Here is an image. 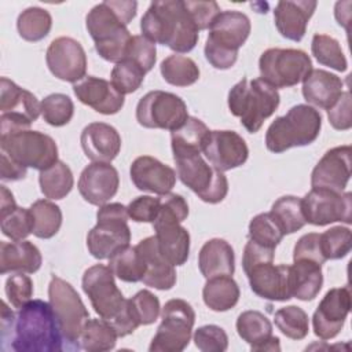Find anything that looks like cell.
I'll use <instances>...</instances> for the list:
<instances>
[{"label": "cell", "instance_id": "cell-33", "mask_svg": "<svg viewBox=\"0 0 352 352\" xmlns=\"http://www.w3.org/2000/svg\"><path fill=\"white\" fill-rule=\"evenodd\" d=\"M323 286L322 264L309 260H297L289 265V289L292 297L312 301Z\"/></svg>", "mask_w": 352, "mask_h": 352}, {"label": "cell", "instance_id": "cell-55", "mask_svg": "<svg viewBox=\"0 0 352 352\" xmlns=\"http://www.w3.org/2000/svg\"><path fill=\"white\" fill-rule=\"evenodd\" d=\"M187 11L190 12L198 30L209 29L213 19L221 12L216 1H184Z\"/></svg>", "mask_w": 352, "mask_h": 352}, {"label": "cell", "instance_id": "cell-40", "mask_svg": "<svg viewBox=\"0 0 352 352\" xmlns=\"http://www.w3.org/2000/svg\"><path fill=\"white\" fill-rule=\"evenodd\" d=\"M33 217V234L41 239H50L58 234L62 226L60 208L48 201L37 199L29 208Z\"/></svg>", "mask_w": 352, "mask_h": 352}, {"label": "cell", "instance_id": "cell-31", "mask_svg": "<svg viewBox=\"0 0 352 352\" xmlns=\"http://www.w3.org/2000/svg\"><path fill=\"white\" fill-rule=\"evenodd\" d=\"M43 263L41 253L30 241L0 242V274H34Z\"/></svg>", "mask_w": 352, "mask_h": 352}, {"label": "cell", "instance_id": "cell-8", "mask_svg": "<svg viewBox=\"0 0 352 352\" xmlns=\"http://www.w3.org/2000/svg\"><path fill=\"white\" fill-rule=\"evenodd\" d=\"M128 210L120 202L104 204L96 212V226L87 235V248L98 260L110 258L131 242Z\"/></svg>", "mask_w": 352, "mask_h": 352}, {"label": "cell", "instance_id": "cell-42", "mask_svg": "<svg viewBox=\"0 0 352 352\" xmlns=\"http://www.w3.org/2000/svg\"><path fill=\"white\" fill-rule=\"evenodd\" d=\"M52 28L51 14L41 7H29L23 10L16 19L19 36L26 41H40L48 36Z\"/></svg>", "mask_w": 352, "mask_h": 352}, {"label": "cell", "instance_id": "cell-32", "mask_svg": "<svg viewBox=\"0 0 352 352\" xmlns=\"http://www.w3.org/2000/svg\"><path fill=\"white\" fill-rule=\"evenodd\" d=\"M201 274L209 279L217 275H231L235 271V254L232 246L220 238L204 243L198 254Z\"/></svg>", "mask_w": 352, "mask_h": 352}, {"label": "cell", "instance_id": "cell-47", "mask_svg": "<svg viewBox=\"0 0 352 352\" xmlns=\"http://www.w3.org/2000/svg\"><path fill=\"white\" fill-rule=\"evenodd\" d=\"M283 236L282 230L270 212L254 216L249 223V239L261 246L275 249Z\"/></svg>", "mask_w": 352, "mask_h": 352}, {"label": "cell", "instance_id": "cell-6", "mask_svg": "<svg viewBox=\"0 0 352 352\" xmlns=\"http://www.w3.org/2000/svg\"><path fill=\"white\" fill-rule=\"evenodd\" d=\"M280 102L275 87L263 78H242L228 92V109L249 133H256Z\"/></svg>", "mask_w": 352, "mask_h": 352}, {"label": "cell", "instance_id": "cell-34", "mask_svg": "<svg viewBox=\"0 0 352 352\" xmlns=\"http://www.w3.org/2000/svg\"><path fill=\"white\" fill-rule=\"evenodd\" d=\"M239 286L231 275L209 278L202 289L205 305L214 312H224L234 308L239 300Z\"/></svg>", "mask_w": 352, "mask_h": 352}, {"label": "cell", "instance_id": "cell-37", "mask_svg": "<svg viewBox=\"0 0 352 352\" xmlns=\"http://www.w3.org/2000/svg\"><path fill=\"white\" fill-rule=\"evenodd\" d=\"M162 78L175 87H188L198 81L199 67L188 56L173 54L166 56L160 66Z\"/></svg>", "mask_w": 352, "mask_h": 352}, {"label": "cell", "instance_id": "cell-10", "mask_svg": "<svg viewBox=\"0 0 352 352\" xmlns=\"http://www.w3.org/2000/svg\"><path fill=\"white\" fill-rule=\"evenodd\" d=\"M0 150L25 168L44 170L58 162L55 140L40 131L19 129L0 133Z\"/></svg>", "mask_w": 352, "mask_h": 352}, {"label": "cell", "instance_id": "cell-16", "mask_svg": "<svg viewBox=\"0 0 352 352\" xmlns=\"http://www.w3.org/2000/svg\"><path fill=\"white\" fill-rule=\"evenodd\" d=\"M305 221L312 226H327L336 221L352 223V194L326 188H311L301 198Z\"/></svg>", "mask_w": 352, "mask_h": 352}, {"label": "cell", "instance_id": "cell-51", "mask_svg": "<svg viewBox=\"0 0 352 352\" xmlns=\"http://www.w3.org/2000/svg\"><path fill=\"white\" fill-rule=\"evenodd\" d=\"M124 59L132 60L147 73L154 67L157 60L155 44L142 34L132 36Z\"/></svg>", "mask_w": 352, "mask_h": 352}, {"label": "cell", "instance_id": "cell-52", "mask_svg": "<svg viewBox=\"0 0 352 352\" xmlns=\"http://www.w3.org/2000/svg\"><path fill=\"white\" fill-rule=\"evenodd\" d=\"M194 344L202 352H224L228 346V336L220 326L205 324L195 330Z\"/></svg>", "mask_w": 352, "mask_h": 352}, {"label": "cell", "instance_id": "cell-17", "mask_svg": "<svg viewBox=\"0 0 352 352\" xmlns=\"http://www.w3.org/2000/svg\"><path fill=\"white\" fill-rule=\"evenodd\" d=\"M45 62L50 72L59 80L78 82L87 73V55L82 45L72 37H58L47 48Z\"/></svg>", "mask_w": 352, "mask_h": 352}, {"label": "cell", "instance_id": "cell-61", "mask_svg": "<svg viewBox=\"0 0 352 352\" xmlns=\"http://www.w3.org/2000/svg\"><path fill=\"white\" fill-rule=\"evenodd\" d=\"M15 208H16V204L12 192L6 186H1L0 187V217L12 212Z\"/></svg>", "mask_w": 352, "mask_h": 352}, {"label": "cell", "instance_id": "cell-15", "mask_svg": "<svg viewBox=\"0 0 352 352\" xmlns=\"http://www.w3.org/2000/svg\"><path fill=\"white\" fill-rule=\"evenodd\" d=\"M0 133L29 129L41 114V103L7 77L0 80Z\"/></svg>", "mask_w": 352, "mask_h": 352}, {"label": "cell", "instance_id": "cell-14", "mask_svg": "<svg viewBox=\"0 0 352 352\" xmlns=\"http://www.w3.org/2000/svg\"><path fill=\"white\" fill-rule=\"evenodd\" d=\"M188 110L184 100L166 91H150L140 98L136 106L138 122L150 129L175 131L188 118Z\"/></svg>", "mask_w": 352, "mask_h": 352}, {"label": "cell", "instance_id": "cell-56", "mask_svg": "<svg viewBox=\"0 0 352 352\" xmlns=\"http://www.w3.org/2000/svg\"><path fill=\"white\" fill-rule=\"evenodd\" d=\"M293 260H309L319 264H323L326 260L322 254L319 245V234L309 232L302 235L294 245Z\"/></svg>", "mask_w": 352, "mask_h": 352}, {"label": "cell", "instance_id": "cell-60", "mask_svg": "<svg viewBox=\"0 0 352 352\" xmlns=\"http://www.w3.org/2000/svg\"><path fill=\"white\" fill-rule=\"evenodd\" d=\"M15 314L8 308L7 302L3 301L1 302V348H6L7 341H10L11 345V340L14 336V326H15Z\"/></svg>", "mask_w": 352, "mask_h": 352}, {"label": "cell", "instance_id": "cell-44", "mask_svg": "<svg viewBox=\"0 0 352 352\" xmlns=\"http://www.w3.org/2000/svg\"><path fill=\"white\" fill-rule=\"evenodd\" d=\"M274 320L280 333L292 340H302L309 331V318L297 305L279 308L274 315Z\"/></svg>", "mask_w": 352, "mask_h": 352}, {"label": "cell", "instance_id": "cell-46", "mask_svg": "<svg viewBox=\"0 0 352 352\" xmlns=\"http://www.w3.org/2000/svg\"><path fill=\"white\" fill-rule=\"evenodd\" d=\"M319 245L324 260L344 258L351 252V230L348 227L336 226L319 234Z\"/></svg>", "mask_w": 352, "mask_h": 352}, {"label": "cell", "instance_id": "cell-26", "mask_svg": "<svg viewBox=\"0 0 352 352\" xmlns=\"http://www.w3.org/2000/svg\"><path fill=\"white\" fill-rule=\"evenodd\" d=\"M81 147L92 162H111L121 150L118 131L106 122H91L81 132Z\"/></svg>", "mask_w": 352, "mask_h": 352}, {"label": "cell", "instance_id": "cell-3", "mask_svg": "<svg viewBox=\"0 0 352 352\" xmlns=\"http://www.w3.org/2000/svg\"><path fill=\"white\" fill-rule=\"evenodd\" d=\"M81 286L94 311L114 327L118 337L129 336L139 327L109 265L95 264L85 270Z\"/></svg>", "mask_w": 352, "mask_h": 352}, {"label": "cell", "instance_id": "cell-19", "mask_svg": "<svg viewBox=\"0 0 352 352\" xmlns=\"http://www.w3.org/2000/svg\"><path fill=\"white\" fill-rule=\"evenodd\" d=\"M202 153L210 165L220 172L243 165L249 157L245 139L235 131H209Z\"/></svg>", "mask_w": 352, "mask_h": 352}, {"label": "cell", "instance_id": "cell-27", "mask_svg": "<svg viewBox=\"0 0 352 352\" xmlns=\"http://www.w3.org/2000/svg\"><path fill=\"white\" fill-rule=\"evenodd\" d=\"M316 6L318 3L312 0L279 1L274 10V21L280 36L292 41H301Z\"/></svg>", "mask_w": 352, "mask_h": 352}, {"label": "cell", "instance_id": "cell-21", "mask_svg": "<svg viewBox=\"0 0 352 352\" xmlns=\"http://www.w3.org/2000/svg\"><path fill=\"white\" fill-rule=\"evenodd\" d=\"M179 219L161 210L153 223L161 254L175 267L183 265L190 254V234Z\"/></svg>", "mask_w": 352, "mask_h": 352}, {"label": "cell", "instance_id": "cell-39", "mask_svg": "<svg viewBox=\"0 0 352 352\" xmlns=\"http://www.w3.org/2000/svg\"><path fill=\"white\" fill-rule=\"evenodd\" d=\"M209 133L208 126L197 117H188L187 121L170 133L172 153L202 151L204 143Z\"/></svg>", "mask_w": 352, "mask_h": 352}, {"label": "cell", "instance_id": "cell-22", "mask_svg": "<svg viewBox=\"0 0 352 352\" xmlns=\"http://www.w3.org/2000/svg\"><path fill=\"white\" fill-rule=\"evenodd\" d=\"M254 294L270 301H287L292 298L289 289V265H275L274 260L258 263L245 271Z\"/></svg>", "mask_w": 352, "mask_h": 352}, {"label": "cell", "instance_id": "cell-50", "mask_svg": "<svg viewBox=\"0 0 352 352\" xmlns=\"http://www.w3.org/2000/svg\"><path fill=\"white\" fill-rule=\"evenodd\" d=\"M1 232L12 241H23L33 234V217L29 209L16 206L12 212L0 217Z\"/></svg>", "mask_w": 352, "mask_h": 352}, {"label": "cell", "instance_id": "cell-36", "mask_svg": "<svg viewBox=\"0 0 352 352\" xmlns=\"http://www.w3.org/2000/svg\"><path fill=\"white\" fill-rule=\"evenodd\" d=\"M117 333L104 319H88L80 336V348L88 352L110 351L116 346Z\"/></svg>", "mask_w": 352, "mask_h": 352}, {"label": "cell", "instance_id": "cell-7", "mask_svg": "<svg viewBox=\"0 0 352 352\" xmlns=\"http://www.w3.org/2000/svg\"><path fill=\"white\" fill-rule=\"evenodd\" d=\"M320 128L322 116L315 107L296 104L271 122L265 133V147L279 154L292 147L308 146L318 139Z\"/></svg>", "mask_w": 352, "mask_h": 352}, {"label": "cell", "instance_id": "cell-23", "mask_svg": "<svg viewBox=\"0 0 352 352\" xmlns=\"http://www.w3.org/2000/svg\"><path fill=\"white\" fill-rule=\"evenodd\" d=\"M120 176L109 162H92L87 165L78 179V191L91 205L102 206L118 191Z\"/></svg>", "mask_w": 352, "mask_h": 352}, {"label": "cell", "instance_id": "cell-28", "mask_svg": "<svg viewBox=\"0 0 352 352\" xmlns=\"http://www.w3.org/2000/svg\"><path fill=\"white\" fill-rule=\"evenodd\" d=\"M136 249L146 264V272L142 278V282L146 286L158 290L172 289L176 283L175 265H172L161 254L155 235L142 239L136 245Z\"/></svg>", "mask_w": 352, "mask_h": 352}, {"label": "cell", "instance_id": "cell-30", "mask_svg": "<svg viewBox=\"0 0 352 352\" xmlns=\"http://www.w3.org/2000/svg\"><path fill=\"white\" fill-rule=\"evenodd\" d=\"M344 88L342 80L323 69H312L302 81L304 99L320 109L329 110L341 96Z\"/></svg>", "mask_w": 352, "mask_h": 352}, {"label": "cell", "instance_id": "cell-54", "mask_svg": "<svg viewBox=\"0 0 352 352\" xmlns=\"http://www.w3.org/2000/svg\"><path fill=\"white\" fill-rule=\"evenodd\" d=\"M161 205L160 197L140 195L129 202L126 206L128 216L136 223H154L158 216Z\"/></svg>", "mask_w": 352, "mask_h": 352}, {"label": "cell", "instance_id": "cell-9", "mask_svg": "<svg viewBox=\"0 0 352 352\" xmlns=\"http://www.w3.org/2000/svg\"><path fill=\"white\" fill-rule=\"evenodd\" d=\"M177 176L198 198L206 204L221 202L228 192L224 172L209 165L198 151L173 153Z\"/></svg>", "mask_w": 352, "mask_h": 352}, {"label": "cell", "instance_id": "cell-13", "mask_svg": "<svg viewBox=\"0 0 352 352\" xmlns=\"http://www.w3.org/2000/svg\"><path fill=\"white\" fill-rule=\"evenodd\" d=\"M258 70L264 81L278 88L294 87L312 70V60L302 50L268 48L258 59Z\"/></svg>", "mask_w": 352, "mask_h": 352}, {"label": "cell", "instance_id": "cell-18", "mask_svg": "<svg viewBox=\"0 0 352 352\" xmlns=\"http://www.w3.org/2000/svg\"><path fill=\"white\" fill-rule=\"evenodd\" d=\"M351 311V292L348 286L333 287L320 300L312 316V327L322 340L334 338L345 324Z\"/></svg>", "mask_w": 352, "mask_h": 352}, {"label": "cell", "instance_id": "cell-35", "mask_svg": "<svg viewBox=\"0 0 352 352\" xmlns=\"http://www.w3.org/2000/svg\"><path fill=\"white\" fill-rule=\"evenodd\" d=\"M38 183L45 198L62 199L72 191L74 177L70 168L63 161H58L52 166L40 170Z\"/></svg>", "mask_w": 352, "mask_h": 352}, {"label": "cell", "instance_id": "cell-25", "mask_svg": "<svg viewBox=\"0 0 352 352\" xmlns=\"http://www.w3.org/2000/svg\"><path fill=\"white\" fill-rule=\"evenodd\" d=\"M129 175L138 190L157 195L170 192L176 183L175 169L150 155L138 157L131 164Z\"/></svg>", "mask_w": 352, "mask_h": 352}, {"label": "cell", "instance_id": "cell-2", "mask_svg": "<svg viewBox=\"0 0 352 352\" xmlns=\"http://www.w3.org/2000/svg\"><path fill=\"white\" fill-rule=\"evenodd\" d=\"M142 36L177 54L190 52L198 43V28L184 0L153 1L140 19Z\"/></svg>", "mask_w": 352, "mask_h": 352}, {"label": "cell", "instance_id": "cell-38", "mask_svg": "<svg viewBox=\"0 0 352 352\" xmlns=\"http://www.w3.org/2000/svg\"><path fill=\"white\" fill-rule=\"evenodd\" d=\"M270 214L274 217L283 235L293 234L307 224L301 208V198L296 195H283L278 198L272 204Z\"/></svg>", "mask_w": 352, "mask_h": 352}, {"label": "cell", "instance_id": "cell-43", "mask_svg": "<svg viewBox=\"0 0 352 352\" xmlns=\"http://www.w3.org/2000/svg\"><path fill=\"white\" fill-rule=\"evenodd\" d=\"M311 52L323 66H329L337 72H345L348 67V62L340 47V43L329 34L316 33L312 37Z\"/></svg>", "mask_w": 352, "mask_h": 352}, {"label": "cell", "instance_id": "cell-11", "mask_svg": "<svg viewBox=\"0 0 352 352\" xmlns=\"http://www.w3.org/2000/svg\"><path fill=\"white\" fill-rule=\"evenodd\" d=\"M50 304L56 315L63 341L69 349H80V336L89 312L76 289L65 279L52 275L48 285Z\"/></svg>", "mask_w": 352, "mask_h": 352}, {"label": "cell", "instance_id": "cell-53", "mask_svg": "<svg viewBox=\"0 0 352 352\" xmlns=\"http://www.w3.org/2000/svg\"><path fill=\"white\" fill-rule=\"evenodd\" d=\"M6 296L14 308H22L33 297V282L23 272H14L6 280Z\"/></svg>", "mask_w": 352, "mask_h": 352}, {"label": "cell", "instance_id": "cell-59", "mask_svg": "<svg viewBox=\"0 0 352 352\" xmlns=\"http://www.w3.org/2000/svg\"><path fill=\"white\" fill-rule=\"evenodd\" d=\"M28 173V168L19 165L12 158H10L6 153H1L0 162V179L3 182H16L25 179Z\"/></svg>", "mask_w": 352, "mask_h": 352}, {"label": "cell", "instance_id": "cell-4", "mask_svg": "<svg viewBox=\"0 0 352 352\" xmlns=\"http://www.w3.org/2000/svg\"><path fill=\"white\" fill-rule=\"evenodd\" d=\"M65 341L50 302L30 300L19 308L10 348L16 352H59Z\"/></svg>", "mask_w": 352, "mask_h": 352}, {"label": "cell", "instance_id": "cell-45", "mask_svg": "<svg viewBox=\"0 0 352 352\" xmlns=\"http://www.w3.org/2000/svg\"><path fill=\"white\" fill-rule=\"evenodd\" d=\"M74 114L73 100L65 94H51L41 100V116L51 126H63Z\"/></svg>", "mask_w": 352, "mask_h": 352}, {"label": "cell", "instance_id": "cell-5", "mask_svg": "<svg viewBox=\"0 0 352 352\" xmlns=\"http://www.w3.org/2000/svg\"><path fill=\"white\" fill-rule=\"evenodd\" d=\"M250 19L235 10L221 11L212 22L204 47L206 60L219 70L232 67L238 51L250 34Z\"/></svg>", "mask_w": 352, "mask_h": 352}, {"label": "cell", "instance_id": "cell-24", "mask_svg": "<svg viewBox=\"0 0 352 352\" xmlns=\"http://www.w3.org/2000/svg\"><path fill=\"white\" fill-rule=\"evenodd\" d=\"M73 92L82 104L104 116L118 113L125 103L124 95L110 81L95 76H85L73 84Z\"/></svg>", "mask_w": 352, "mask_h": 352}, {"label": "cell", "instance_id": "cell-58", "mask_svg": "<svg viewBox=\"0 0 352 352\" xmlns=\"http://www.w3.org/2000/svg\"><path fill=\"white\" fill-rule=\"evenodd\" d=\"M274 256H275V249L261 246V245L249 239L245 245V249H243L242 268H243V271H246V270H249L250 267H253L258 263L274 260Z\"/></svg>", "mask_w": 352, "mask_h": 352}, {"label": "cell", "instance_id": "cell-48", "mask_svg": "<svg viewBox=\"0 0 352 352\" xmlns=\"http://www.w3.org/2000/svg\"><path fill=\"white\" fill-rule=\"evenodd\" d=\"M146 72L136 63L129 59H122L121 62L116 63L111 70L110 78L113 87L122 95L132 94L138 91L144 80Z\"/></svg>", "mask_w": 352, "mask_h": 352}, {"label": "cell", "instance_id": "cell-41", "mask_svg": "<svg viewBox=\"0 0 352 352\" xmlns=\"http://www.w3.org/2000/svg\"><path fill=\"white\" fill-rule=\"evenodd\" d=\"M109 267L122 282H139L146 272V264L136 246H125L109 258Z\"/></svg>", "mask_w": 352, "mask_h": 352}, {"label": "cell", "instance_id": "cell-49", "mask_svg": "<svg viewBox=\"0 0 352 352\" xmlns=\"http://www.w3.org/2000/svg\"><path fill=\"white\" fill-rule=\"evenodd\" d=\"M128 302L131 314L139 326L151 324L160 316V300L150 290H139L133 297L128 300Z\"/></svg>", "mask_w": 352, "mask_h": 352}, {"label": "cell", "instance_id": "cell-57", "mask_svg": "<svg viewBox=\"0 0 352 352\" xmlns=\"http://www.w3.org/2000/svg\"><path fill=\"white\" fill-rule=\"evenodd\" d=\"M327 118L331 126L337 131H348L352 126L351 118V94L345 91L338 100L327 110Z\"/></svg>", "mask_w": 352, "mask_h": 352}, {"label": "cell", "instance_id": "cell-29", "mask_svg": "<svg viewBox=\"0 0 352 352\" xmlns=\"http://www.w3.org/2000/svg\"><path fill=\"white\" fill-rule=\"evenodd\" d=\"M238 336L252 351H279V338L272 336L270 319L258 311H245L236 319Z\"/></svg>", "mask_w": 352, "mask_h": 352}, {"label": "cell", "instance_id": "cell-20", "mask_svg": "<svg viewBox=\"0 0 352 352\" xmlns=\"http://www.w3.org/2000/svg\"><path fill=\"white\" fill-rule=\"evenodd\" d=\"M351 154L349 146H337L327 150L311 173L312 188L342 192L351 179Z\"/></svg>", "mask_w": 352, "mask_h": 352}, {"label": "cell", "instance_id": "cell-12", "mask_svg": "<svg viewBox=\"0 0 352 352\" xmlns=\"http://www.w3.org/2000/svg\"><path fill=\"white\" fill-rule=\"evenodd\" d=\"M195 323V312L190 302L172 298L161 311V323L148 346L150 352H180L187 348Z\"/></svg>", "mask_w": 352, "mask_h": 352}, {"label": "cell", "instance_id": "cell-1", "mask_svg": "<svg viewBox=\"0 0 352 352\" xmlns=\"http://www.w3.org/2000/svg\"><path fill=\"white\" fill-rule=\"evenodd\" d=\"M136 10L138 3L133 0H106L87 14L85 28L100 58L113 63L125 58L132 38L126 25L135 18Z\"/></svg>", "mask_w": 352, "mask_h": 352}]
</instances>
